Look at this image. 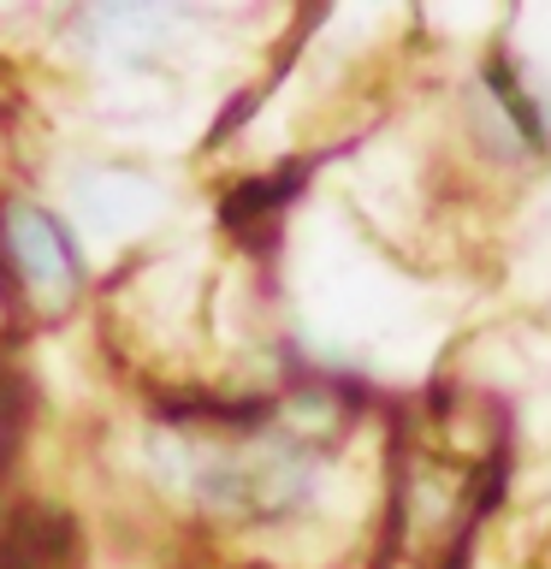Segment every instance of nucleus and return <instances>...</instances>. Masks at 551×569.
Wrapping results in <instances>:
<instances>
[{
  "label": "nucleus",
  "mask_w": 551,
  "mask_h": 569,
  "mask_svg": "<svg viewBox=\"0 0 551 569\" xmlns=\"http://www.w3.org/2000/svg\"><path fill=\"white\" fill-rule=\"evenodd\" d=\"M0 297H12V284H7V267H0Z\"/></svg>",
  "instance_id": "nucleus-3"
},
{
  "label": "nucleus",
  "mask_w": 551,
  "mask_h": 569,
  "mask_svg": "<svg viewBox=\"0 0 551 569\" xmlns=\"http://www.w3.org/2000/svg\"><path fill=\"white\" fill-rule=\"evenodd\" d=\"M7 439H12V409H7V386H0V457H7Z\"/></svg>",
  "instance_id": "nucleus-2"
},
{
  "label": "nucleus",
  "mask_w": 551,
  "mask_h": 569,
  "mask_svg": "<svg viewBox=\"0 0 551 569\" xmlns=\"http://www.w3.org/2000/svg\"><path fill=\"white\" fill-rule=\"evenodd\" d=\"M7 256H12V267L30 284H42V291H53V297H71V291H78V279H83L78 249H71L66 226L53 220V213L30 208V202L7 208Z\"/></svg>",
  "instance_id": "nucleus-1"
}]
</instances>
